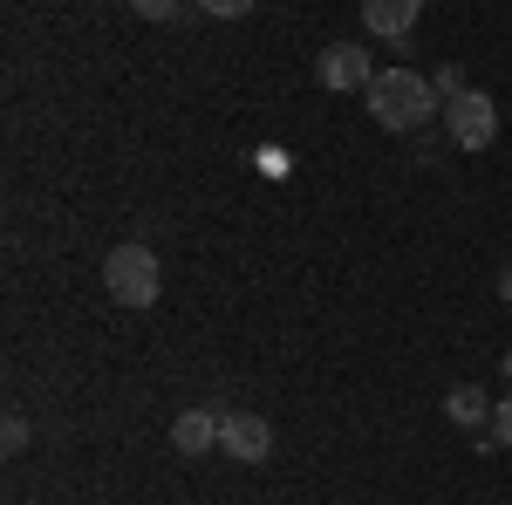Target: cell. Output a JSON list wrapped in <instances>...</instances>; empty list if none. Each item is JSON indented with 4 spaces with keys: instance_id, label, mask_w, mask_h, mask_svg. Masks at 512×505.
I'll return each instance as SVG.
<instances>
[{
    "instance_id": "4fadbf2b",
    "label": "cell",
    "mask_w": 512,
    "mask_h": 505,
    "mask_svg": "<svg viewBox=\"0 0 512 505\" xmlns=\"http://www.w3.org/2000/svg\"><path fill=\"white\" fill-rule=\"evenodd\" d=\"M499 294H506V301H512V273H506V280H499Z\"/></svg>"
},
{
    "instance_id": "6da1fadb",
    "label": "cell",
    "mask_w": 512,
    "mask_h": 505,
    "mask_svg": "<svg viewBox=\"0 0 512 505\" xmlns=\"http://www.w3.org/2000/svg\"><path fill=\"white\" fill-rule=\"evenodd\" d=\"M362 96H369V117L383 130H424L437 117V82H424L417 69H376V82Z\"/></svg>"
},
{
    "instance_id": "8fae6325",
    "label": "cell",
    "mask_w": 512,
    "mask_h": 505,
    "mask_svg": "<svg viewBox=\"0 0 512 505\" xmlns=\"http://www.w3.org/2000/svg\"><path fill=\"white\" fill-rule=\"evenodd\" d=\"M492 444H506V451H512V403L492 410Z\"/></svg>"
},
{
    "instance_id": "7a4b0ae2",
    "label": "cell",
    "mask_w": 512,
    "mask_h": 505,
    "mask_svg": "<svg viewBox=\"0 0 512 505\" xmlns=\"http://www.w3.org/2000/svg\"><path fill=\"white\" fill-rule=\"evenodd\" d=\"M103 294L117 301V308H158V294H164V267H158V253L151 246H117L110 260H103Z\"/></svg>"
},
{
    "instance_id": "8992f818",
    "label": "cell",
    "mask_w": 512,
    "mask_h": 505,
    "mask_svg": "<svg viewBox=\"0 0 512 505\" xmlns=\"http://www.w3.org/2000/svg\"><path fill=\"white\" fill-rule=\"evenodd\" d=\"M362 21H369V35H376V41L410 48V28L424 21V0H362Z\"/></svg>"
},
{
    "instance_id": "3957f363",
    "label": "cell",
    "mask_w": 512,
    "mask_h": 505,
    "mask_svg": "<svg viewBox=\"0 0 512 505\" xmlns=\"http://www.w3.org/2000/svg\"><path fill=\"white\" fill-rule=\"evenodd\" d=\"M444 130L458 151H485L499 137V103L485 89H458V96H444Z\"/></svg>"
},
{
    "instance_id": "7c38bea8",
    "label": "cell",
    "mask_w": 512,
    "mask_h": 505,
    "mask_svg": "<svg viewBox=\"0 0 512 505\" xmlns=\"http://www.w3.org/2000/svg\"><path fill=\"white\" fill-rule=\"evenodd\" d=\"M130 7H137L144 21H171V14H178V0H130Z\"/></svg>"
},
{
    "instance_id": "5bb4252c",
    "label": "cell",
    "mask_w": 512,
    "mask_h": 505,
    "mask_svg": "<svg viewBox=\"0 0 512 505\" xmlns=\"http://www.w3.org/2000/svg\"><path fill=\"white\" fill-rule=\"evenodd\" d=\"M506 376H512V349H506Z\"/></svg>"
},
{
    "instance_id": "52a82bcc",
    "label": "cell",
    "mask_w": 512,
    "mask_h": 505,
    "mask_svg": "<svg viewBox=\"0 0 512 505\" xmlns=\"http://www.w3.org/2000/svg\"><path fill=\"white\" fill-rule=\"evenodd\" d=\"M219 444V410H178L171 417V451L178 458H205Z\"/></svg>"
},
{
    "instance_id": "9c48e42d",
    "label": "cell",
    "mask_w": 512,
    "mask_h": 505,
    "mask_svg": "<svg viewBox=\"0 0 512 505\" xmlns=\"http://www.w3.org/2000/svg\"><path fill=\"white\" fill-rule=\"evenodd\" d=\"M260 0H198V14H212V21H246Z\"/></svg>"
},
{
    "instance_id": "30bf717a",
    "label": "cell",
    "mask_w": 512,
    "mask_h": 505,
    "mask_svg": "<svg viewBox=\"0 0 512 505\" xmlns=\"http://www.w3.org/2000/svg\"><path fill=\"white\" fill-rule=\"evenodd\" d=\"M0 444H7V451H21V444H28V417H21V410H7V424H0Z\"/></svg>"
},
{
    "instance_id": "277c9868",
    "label": "cell",
    "mask_w": 512,
    "mask_h": 505,
    "mask_svg": "<svg viewBox=\"0 0 512 505\" xmlns=\"http://www.w3.org/2000/svg\"><path fill=\"white\" fill-rule=\"evenodd\" d=\"M219 451L239 458V465H267V451H274V424L253 417V410H219Z\"/></svg>"
},
{
    "instance_id": "5b68a950",
    "label": "cell",
    "mask_w": 512,
    "mask_h": 505,
    "mask_svg": "<svg viewBox=\"0 0 512 505\" xmlns=\"http://www.w3.org/2000/svg\"><path fill=\"white\" fill-rule=\"evenodd\" d=\"M315 76H321V89L355 96V89H369V82H376V69H369V48H362V41H335V48H321Z\"/></svg>"
},
{
    "instance_id": "ba28073f",
    "label": "cell",
    "mask_w": 512,
    "mask_h": 505,
    "mask_svg": "<svg viewBox=\"0 0 512 505\" xmlns=\"http://www.w3.org/2000/svg\"><path fill=\"white\" fill-rule=\"evenodd\" d=\"M492 410H499V403H492V396H485L478 383H458L451 396H444V417H451L458 430H478V424H492Z\"/></svg>"
}]
</instances>
